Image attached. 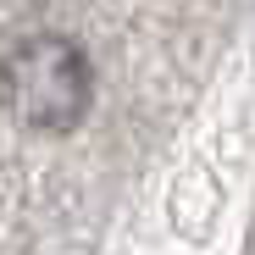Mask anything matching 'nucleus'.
<instances>
[{"instance_id":"nucleus-1","label":"nucleus","mask_w":255,"mask_h":255,"mask_svg":"<svg viewBox=\"0 0 255 255\" xmlns=\"http://www.w3.org/2000/svg\"><path fill=\"white\" fill-rule=\"evenodd\" d=\"M0 100L33 133H72L89 117L95 100V67L78 39L67 33H33L0 67Z\"/></svg>"}]
</instances>
